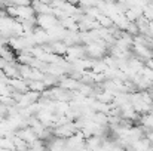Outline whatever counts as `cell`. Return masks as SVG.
Instances as JSON below:
<instances>
[{"label":"cell","instance_id":"6da1fadb","mask_svg":"<svg viewBox=\"0 0 153 151\" xmlns=\"http://www.w3.org/2000/svg\"><path fill=\"white\" fill-rule=\"evenodd\" d=\"M125 31L129 33L131 36H137V34H140V30H138V25H137L135 21H129L128 25H126V28H125Z\"/></svg>","mask_w":153,"mask_h":151}]
</instances>
